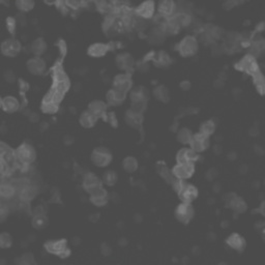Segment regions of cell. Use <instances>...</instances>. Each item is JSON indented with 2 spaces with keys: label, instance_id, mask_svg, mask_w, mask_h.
Returning a JSON list of instances; mask_svg holds the SVG:
<instances>
[{
  "label": "cell",
  "instance_id": "6da1fadb",
  "mask_svg": "<svg viewBox=\"0 0 265 265\" xmlns=\"http://www.w3.org/2000/svg\"><path fill=\"white\" fill-rule=\"evenodd\" d=\"M171 184H172L174 191L177 193L182 202L193 203L198 198L199 191L194 184H191L185 181H182V179L178 178H175Z\"/></svg>",
  "mask_w": 265,
  "mask_h": 265
},
{
  "label": "cell",
  "instance_id": "7a4b0ae2",
  "mask_svg": "<svg viewBox=\"0 0 265 265\" xmlns=\"http://www.w3.org/2000/svg\"><path fill=\"white\" fill-rule=\"evenodd\" d=\"M130 100L131 109L144 114L148 104L149 92L144 86H137L130 91Z\"/></svg>",
  "mask_w": 265,
  "mask_h": 265
},
{
  "label": "cell",
  "instance_id": "3957f363",
  "mask_svg": "<svg viewBox=\"0 0 265 265\" xmlns=\"http://www.w3.org/2000/svg\"><path fill=\"white\" fill-rule=\"evenodd\" d=\"M199 50V41L194 36L184 37L177 45V51L179 55L184 58L193 57L197 54Z\"/></svg>",
  "mask_w": 265,
  "mask_h": 265
},
{
  "label": "cell",
  "instance_id": "277c9868",
  "mask_svg": "<svg viewBox=\"0 0 265 265\" xmlns=\"http://www.w3.org/2000/svg\"><path fill=\"white\" fill-rule=\"evenodd\" d=\"M235 68L237 71L251 77L257 75L258 73L261 72L259 63L257 61V58L252 54L245 55L241 61L235 64Z\"/></svg>",
  "mask_w": 265,
  "mask_h": 265
},
{
  "label": "cell",
  "instance_id": "5b68a950",
  "mask_svg": "<svg viewBox=\"0 0 265 265\" xmlns=\"http://www.w3.org/2000/svg\"><path fill=\"white\" fill-rule=\"evenodd\" d=\"M92 164L98 168H106L112 163L113 155L108 147L99 146L92 150L90 156Z\"/></svg>",
  "mask_w": 265,
  "mask_h": 265
},
{
  "label": "cell",
  "instance_id": "8992f818",
  "mask_svg": "<svg viewBox=\"0 0 265 265\" xmlns=\"http://www.w3.org/2000/svg\"><path fill=\"white\" fill-rule=\"evenodd\" d=\"M15 156L23 165H31L37 160V151L33 145L24 142L15 149Z\"/></svg>",
  "mask_w": 265,
  "mask_h": 265
},
{
  "label": "cell",
  "instance_id": "52a82bcc",
  "mask_svg": "<svg viewBox=\"0 0 265 265\" xmlns=\"http://www.w3.org/2000/svg\"><path fill=\"white\" fill-rule=\"evenodd\" d=\"M174 216L179 223L183 225L189 224L195 217V209L192 203L182 202L181 204H178L175 208Z\"/></svg>",
  "mask_w": 265,
  "mask_h": 265
},
{
  "label": "cell",
  "instance_id": "ba28073f",
  "mask_svg": "<svg viewBox=\"0 0 265 265\" xmlns=\"http://www.w3.org/2000/svg\"><path fill=\"white\" fill-rule=\"evenodd\" d=\"M0 50L3 56L8 58H15L18 56L22 50V45L19 40L15 39L14 37L5 39L0 46Z\"/></svg>",
  "mask_w": 265,
  "mask_h": 265
},
{
  "label": "cell",
  "instance_id": "9c48e42d",
  "mask_svg": "<svg viewBox=\"0 0 265 265\" xmlns=\"http://www.w3.org/2000/svg\"><path fill=\"white\" fill-rule=\"evenodd\" d=\"M157 3L155 0H144L135 8V15L143 20H149L155 17Z\"/></svg>",
  "mask_w": 265,
  "mask_h": 265
},
{
  "label": "cell",
  "instance_id": "30bf717a",
  "mask_svg": "<svg viewBox=\"0 0 265 265\" xmlns=\"http://www.w3.org/2000/svg\"><path fill=\"white\" fill-rule=\"evenodd\" d=\"M112 87L126 93V95L130 93L133 89V78L131 73L117 74L113 78Z\"/></svg>",
  "mask_w": 265,
  "mask_h": 265
},
{
  "label": "cell",
  "instance_id": "8fae6325",
  "mask_svg": "<svg viewBox=\"0 0 265 265\" xmlns=\"http://www.w3.org/2000/svg\"><path fill=\"white\" fill-rule=\"evenodd\" d=\"M195 164L194 163H176V165L171 169L172 174L175 178L187 181L195 174Z\"/></svg>",
  "mask_w": 265,
  "mask_h": 265
},
{
  "label": "cell",
  "instance_id": "7c38bea8",
  "mask_svg": "<svg viewBox=\"0 0 265 265\" xmlns=\"http://www.w3.org/2000/svg\"><path fill=\"white\" fill-rule=\"evenodd\" d=\"M27 71L33 76H41L47 71V63L41 56H32L26 62Z\"/></svg>",
  "mask_w": 265,
  "mask_h": 265
},
{
  "label": "cell",
  "instance_id": "4fadbf2b",
  "mask_svg": "<svg viewBox=\"0 0 265 265\" xmlns=\"http://www.w3.org/2000/svg\"><path fill=\"white\" fill-rule=\"evenodd\" d=\"M115 64L118 70L123 73H131L135 67V61L132 54L127 52L119 53L115 58Z\"/></svg>",
  "mask_w": 265,
  "mask_h": 265
},
{
  "label": "cell",
  "instance_id": "5bb4252c",
  "mask_svg": "<svg viewBox=\"0 0 265 265\" xmlns=\"http://www.w3.org/2000/svg\"><path fill=\"white\" fill-rule=\"evenodd\" d=\"M209 138H210V137L205 136V135L201 134L200 132L193 134L192 139H191V141L189 143L190 147L192 149H194L196 152L201 153V152L205 151L209 147V144H210Z\"/></svg>",
  "mask_w": 265,
  "mask_h": 265
},
{
  "label": "cell",
  "instance_id": "9a60e30c",
  "mask_svg": "<svg viewBox=\"0 0 265 265\" xmlns=\"http://www.w3.org/2000/svg\"><path fill=\"white\" fill-rule=\"evenodd\" d=\"M67 241L65 238L51 239L44 244V249L47 253L51 255L59 256L65 249H67Z\"/></svg>",
  "mask_w": 265,
  "mask_h": 265
},
{
  "label": "cell",
  "instance_id": "2e32d148",
  "mask_svg": "<svg viewBox=\"0 0 265 265\" xmlns=\"http://www.w3.org/2000/svg\"><path fill=\"white\" fill-rule=\"evenodd\" d=\"M177 10L175 0H159L157 4V12L164 18H172Z\"/></svg>",
  "mask_w": 265,
  "mask_h": 265
},
{
  "label": "cell",
  "instance_id": "e0dca14e",
  "mask_svg": "<svg viewBox=\"0 0 265 265\" xmlns=\"http://www.w3.org/2000/svg\"><path fill=\"white\" fill-rule=\"evenodd\" d=\"M104 185V183H102V179H101L99 176H97L95 173L88 172L84 175L83 177V183L82 186L84 191L90 194L93 191H96L99 187Z\"/></svg>",
  "mask_w": 265,
  "mask_h": 265
},
{
  "label": "cell",
  "instance_id": "ac0fdd59",
  "mask_svg": "<svg viewBox=\"0 0 265 265\" xmlns=\"http://www.w3.org/2000/svg\"><path fill=\"white\" fill-rule=\"evenodd\" d=\"M124 121L126 124L130 127H133L135 130L141 131L144 122L143 113H139L137 111H134L133 109H129L124 114Z\"/></svg>",
  "mask_w": 265,
  "mask_h": 265
},
{
  "label": "cell",
  "instance_id": "d6986e66",
  "mask_svg": "<svg viewBox=\"0 0 265 265\" xmlns=\"http://www.w3.org/2000/svg\"><path fill=\"white\" fill-rule=\"evenodd\" d=\"M89 201L97 207H102L109 202V193L104 186H101L89 194Z\"/></svg>",
  "mask_w": 265,
  "mask_h": 265
},
{
  "label": "cell",
  "instance_id": "ffe728a7",
  "mask_svg": "<svg viewBox=\"0 0 265 265\" xmlns=\"http://www.w3.org/2000/svg\"><path fill=\"white\" fill-rule=\"evenodd\" d=\"M108 104L107 102L101 101V100H96L92 101L88 104V110L90 112L95 114L99 119H104L105 122H107V116H108Z\"/></svg>",
  "mask_w": 265,
  "mask_h": 265
},
{
  "label": "cell",
  "instance_id": "44dd1931",
  "mask_svg": "<svg viewBox=\"0 0 265 265\" xmlns=\"http://www.w3.org/2000/svg\"><path fill=\"white\" fill-rule=\"evenodd\" d=\"M126 93L112 87L106 93V102L111 107H117L123 104L124 101L126 100Z\"/></svg>",
  "mask_w": 265,
  "mask_h": 265
},
{
  "label": "cell",
  "instance_id": "7402d4cb",
  "mask_svg": "<svg viewBox=\"0 0 265 265\" xmlns=\"http://www.w3.org/2000/svg\"><path fill=\"white\" fill-rule=\"evenodd\" d=\"M199 160V153L196 152L191 147L182 148L177 152L176 162L177 163H196Z\"/></svg>",
  "mask_w": 265,
  "mask_h": 265
},
{
  "label": "cell",
  "instance_id": "603a6c76",
  "mask_svg": "<svg viewBox=\"0 0 265 265\" xmlns=\"http://www.w3.org/2000/svg\"><path fill=\"white\" fill-rule=\"evenodd\" d=\"M226 245L229 247H231L232 250L241 253V252L245 251V246H246V242L243 235L234 232L232 234H230L226 238Z\"/></svg>",
  "mask_w": 265,
  "mask_h": 265
},
{
  "label": "cell",
  "instance_id": "cb8c5ba5",
  "mask_svg": "<svg viewBox=\"0 0 265 265\" xmlns=\"http://www.w3.org/2000/svg\"><path fill=\"white\" fill-rule=\"evenodd\" d=\"M0 104H1V108L4 112L8 113V114H13V113L18 112L21 108V104H20L19 100L13 96L3 97L1 99V101H0Z\"/></svg>",
  "mask_w": 265,
  "mask_h": 265
},
{
  "label": "cell",
  "instance_id": "d4e9b609",
  "mask_svg": "<svg viewBox=\"0 0 265 265\" xmlns=\"http://www.w3.org/2000/svg\"><path fill=\"white\" fill-rule=\"evenodd\" d=\"M110 45L106 42H95L87 48V55L92 58H102L108 54Z\"/></svg>",
  "mask_w": 265,
  "mask_h": 265
},
{
  "label": "cell",
  "instance_id": "484cf974",
  "mask_svg": "<svg viewBox=\"0 0 265 265\" xmlns=\"http://www.w3.org/2000/svg\"><path fill=\"white\" fill-rule=\"evenodd\" d=\"M98 121H99V118L92 112H90L88 109L83 111L79 117V122L84 129H91V127H93L97 124Z\"/></svg>",
  "mask_w": 265,
  "mask_h": 265
},
{
  "label": "cell",
  "instance_id": "4316f807",
  "mask_svg": "<svg viewBox=\"0 0 265 265\" xmlns=\"http://www.w3.org/2000/svg\"><path fill=\"white\" fill-rule=\"evenodd\" d=\"M227 206L228 208L232 209L236 213H244L247 208L245 200L242 199L241 197H237L235 195H233L231 198L228 199Z\"/></svg>",
  "mask_w": 265,
  "mask_h": 265
},
{
  "label": "cell",
  "instance_id": "83f0119b",
  "mask_svg": "<svg viewBox=\"0 0 265 265\" xmlns=\"http://www.w3.org/2000/svg\"><path fill=\"white\" fill-rule=\"evenodd\" d=\"M152 61L159 67H167L171 63H172V59H171L170 55L165 52V51H160L158 53H153Z\"/></svg>",
  "mask_w": 265,
  "mask_h": 265
},
{
  "label": "cell",
  "instance_id": "f1b7e54d",
  "mask_svg": "<svg viewBox=\"0 0 265 265\" xmlns=\"http://www.w3.org/2000/svg\"><path fill=\"white\" fill-rule=\"evenodd\" d=\"M48 49V45L44 38H38L32 41L31 52L34 56H42Z\"/></svg>",
  "mask_w": 265,
  "mask_h": 265
},
{
  "label": "cell",
  "instance_id": "f546056e",
  "mask_svg": "<svg viewBox=\"0 0 265 265\" xmlns=\"http://www.w3.org/2000/svg\"><path fill=\"white\" fill-rule=\"evenodd\" d=\"M49 224V219L44 212H39L33 216L31 220V225L34 229L37 230H44Z\"/></svg>",
  "mask_w": 265,
  "mask_h": 265
},
{
  "label": "cell",
  "instance_id": "4dcf8cb0",
  "mask_svg": "<svg viewBox=\"0 0 265 265\" xmlns=\"http://www.w3.org/2000/svg\"><path fill=\"white\" fill-rule=\"evenodd\" d=\"M157 170L160 176L166 181L168 183H172V182L175 179V177L172 174V171L169 170L167 165L164 163V162H160V163L157 164Z\"/></svg>",
  "mask_w": 265,
  "mask_h": 265
},
{
  "label": "cell",
  "instance_id": "1f68e13d",
  "mask_svg": "<svg viewBox=\"0 0 265 265\" xmlns=\"http://www.w3.org/2000/svg\"><path fill=\"white\" fill-rule=\"evenodd\" d=\"M122 168L127 173H134L139 168L138 160L133 156H127L122 160Z\"/></svg>",
  "mask_w": 265,
  "mask_h": 265
},
{
  "label": "cell",
  "instance_id": "d6a6232c",
  "mask_svg": "<svg viewBox=\"0 0 265 265\" xmlns=\"http://www.w3.org/2000/svg\"><path fill=\"white\" fill-rule=\"evenodd\" d=\"M253 83L256 91H257L260 96H265V77L260 72L257 75L252 77Z\"/></svg>",
  "mask_w": 265,
  "mask_h": 265
},
{
  "label": "cell",
  "instance_id": "836d02e7",
  "mask_svg": "<svg viewBox=\"0 0 265 265\" xmlns=\"http://www.w3.org/2000/svg\"><path fill=\"white\" fill-rule=\"evenodd\" d=\"M15 5L19 12L29 13L36 6V1L34 0H15Z\"/></svg>",
  "mask_w": 265,
  "mask_h": 265
},
{
  "label": "cell",
  "instance_id": "e575fe53",
  "mask_svg": "<svg viewBox=\"0 0 265 265\" xmlns=\"http://www.w3.org/2000/svg\"><path fill=\"white\" fill-rule=\"evenodd\" d=\"M171 19L173 20L178 27H185L187 25H190L192 21L191 16L186 13H177Z\"/></svg>",
  "mask_w": 265,
  "mask_h": 265
},
{
  "label": "cell",
  "instance_id": "d590c367",
  "mask_svg": "<svg viewBox=\"0 0 265 265\" xmlns=\"http://www.w3.org/2000/svg\"><path fill=\"white\" fill-rule=\"evenodd\" d=\"M153 96H155V98L160 101V102H166L169 101L170 99V93H169V90L166 86H164V85H160V86L156 87L155 89H153Z\"/></svg>",
  "mask_w": 265,
  "mask_h": 265
},
{
  "label": "cell",
  "instance_id": "8d00e7d4",
  "mask_svg": "<svg viewBox=\"0 0 265 265\" xmlns=\"http://www.w3.org/2000/svg\"><path fill=\"white\" fill-rule=\"evenodd\" d=\"M216 122L211 121V119H209V121H205L201 123L200 125V130L199 132L205 136H207V137H210L212 136L213 134H215L216 132Z\"/></svg>",
  "mask_w": 265,
  "mask_h": 265
},
{
  "label": "cell",
  "instance_id": "74e56055",
  "mask_svg": "<svg viewBox=\"0 0 265 265\" xmlns=\"http://www.w3.org/2000/svg\"><path fill=\"white\" fill-rule=\"evenodd\" d=\"M41 110L42 113L53 115V114H56L59 111V104H56V102H54L42 101L41 105Z\"/></svg>",
  "mask_w": 265,
  "mask_h": 265
},
{
  "label": "cell",
  "instance_id": "f35d334b",
  "mask_svg": "<svg viewBox=\"0 0 265 265\" xmlns=\"http://www.w3.org/2000/svg\"><path fill=\"white\" fill-rule=\"evenodd\" d=\"M192 137H193L192 131L190 129H187V127H183V129L178 131L177 140L178 142H181L183 144H189Z\"/></svg>",
  "mask_w": 265,
  "mask_h": 265
},
{
  "label": "cell",
  "instance_id": "ab89813d",
  "mask_svg": "<svg viewBox=\"0 0 265 265\" xmlns=\"http://www.w3.org/2000/svg\"><path fill=\"white\" fill-rule=\"evenodd\" d=\"M102 183H104L105 185H108V186H113L116 184L117 181H118V176H117V173L114 172V171L110 170V171H107V172H105L104 176H102Z\"/></svg>",
  "mask_w": 265,
  "mask_h": 265
},
{
  "label": "cell",
  "instance_id": "60d3db41",
  "mask_svg": "<svg viewBox=\"0 0 265 265\" xmlns=\"http://www.w3.org/2000/svg\"><path fill=\"white\" fill-rule=\"evenodd\" d=\"M16 193V189L11 183H2L0 186V196L4 199L12 198Z\"/></svg>",
  "mask_w": 265,
  "mask_h": 265
},
{
  "label": "cell",
  "instance_id": "b9f144b4",
  "mask_svg": "<svg viewBox=\"0 0 265 265\" xmlns=\"http://www.w3.org/2000/svg\"><path fill=\"white\" fill-rule=\"evenodd\" d=\"M13 245V237L10 233L7 232H2L0 234V247L1 249H10V247Z\"/></svg>",
  "mask_w": 265,
  "mask_h": 265
},
{
  "label": "cell",
  "instance_id": "7bdbcfd3",
  "mask_svg": "<svg viewBox=\"0 0 265 265\" xmlns=\"http://www.w3.org/2000/svg\"><path fill=\"white\" fill-rule=\"evenodd\" d=\"M5 27L8 33H10L12 37H14L17 31V20L14 18V17L10 16L5 19Z\"/></svg>",
  "mask_w": 265,
  "mask_h": 265
},
{
  "label": "cell",
  "instance_id": "ee69618b",
  "mask_svg": "<svg viewBox=\"0 0 265 265\" xmlns=\"http://www.w3.org/2000/svg\"><path fill=\"white\" fill-rule=\"evenodd\" d=\"M19 264L21 265H31V264H36V260H34V256L30 253L27 254H23L22 256H20V258L18 259Z\"/></svg>",
  "mask_w": 265,
  "mask_h": 265
},
{
  "label": "cell",
  "instance_id": "f6af8a7d",
  "mask_svg": "<svg viewBox=\"0 0 265 265\" xmlns=\"http://www.w3.org/2000/svg\"><path fill=\"white\" fill-rule=\"evenodd\" d=\"M64 5L71 10H78L82 5V0H65Z\"/></svg>",
  "mask_w": 265,
  "mask_h": 265
},
{
  "label": "cell",
  "instance_id": "bcb514c9",
  "mask_svg": "<svg viewBox=\"0 0 265 265\" xmlns=\"http://www.w3.org/2000/svg\"><path fill=\"white\" fill-rule=\"evenodd\" d=\"M107 122H109L111 125H112L113 127H117L118 126V122H117V119L115 117V114L113 112H110L108 113V116H107Z\"/></svg>",
  "mask_w": 265,
  "mask_h": 265
},
{
  "label": "cell",
  "instance_id": "7dc6e473",
  "mask_svg": "<svg viewBox=\"0 0 265 265\" xmlns=\"http://www.w3.org/2000/svg\"><path fill=\"white\" fill-rule=\"evenodd\" d=\"M72 255V251H71V249H70V247H67V249H65L61 255H59L58 256V257L59 258H61V259H66V258H68V257H70V256Z\"/></svg>",
  "mask_w": 265,
  "mask_h": 265
},
{
  "label": "cell",
  "instance_id": "c3c4849f",
  "mask_svg": "<svg viewBox=\"0 0 265 265\" xmlns=\"http://www.w3.org/2000/svg\"><path fill=\"white\" fill-rule=\"evenodd\" d=\"M58 47H59V49H61V53L62 54V56L65 55L66 52H67V47H66V45H65V42H64L63 41H59V42H58Z\"/></svg>",
  "mask_w": 265,
  "mask_h": 265
},
{
  "label": "cell",
  "instance_id": "681fc988",
  "mask_svg": "<svg viewBox=\"0 0 265 265\" xmlns=\"http://www.w3.org/2000/svg\"><path fill=\"white\" fill-rule=\"evenodd\" d=\"M19 85H20V89L22 92H26L28 89H29V85L26 81H23V80H19Z\"/></svg>",
  "mask_w": 265,
  "mask_h": 265
},
{
  "label": "cell",
  "instance_id": "f907efd6",
  "mask_svg": "<svg viewBox=\"0 0 265 265\" xmlns=\"http://www.w3.org/2000/svg\"><path fill=\"white\" fill-rule=\"evenodd\" d=\"M44 2L48 5H59L61 3V0H44Z\"/></svg>",
  "mask_w": 265,
  "mask_h": 265
},
{
  "label": "cell",
  "instance_id": "816d5d0a",
  "mask_svg": "<svg viewBox=\"0 0 265 265\" xmlns=\"http://www.w3.org/2000/svg\"><path fill=\"white\" fill-rule=\"evenodd\" d=\"M258 212H260L263 217H265V201L260 205V207L258 209Z\"/></svg>",
  "mask_w": 265,
  "mask_h": 265
},
{
  "label": "cell",
  "instance_id": "f5cc1de1",
  "mask_svg": "<svg viewBox=\"0 0 265 265\" xmlns=\"http://www.w3.org/2000/svg\"><path fill=\"white\" fill-rule=\"evenodd\" d=\"M7 1V0H0V2H1V3H5Z\"/></svg>",
  "mask_w": 265,
  "mask_h": 265
},
{
  "label": "cell",
  "instance_id": "db71d44e",
  "mask_svg": "<svg viewBox=\"0 0 265 265\" xmlns=\"http://www.w3.org/2000/svg\"><path fill=\"white\" fill-rule=\"evenodd\" d=\"M262 233H263V237L265 238V228H264V230L262 231Z\"/></svg>",
  "mask_w": 265,
  "mask_h": 265
}]
</instances>
